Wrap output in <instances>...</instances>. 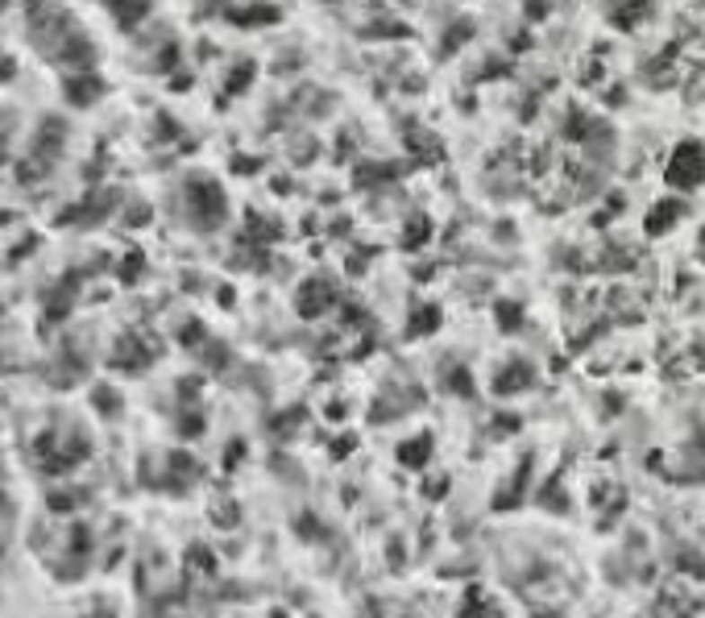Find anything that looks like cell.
<instances>
[{"instance_id":"cell-10","label":"cell","mask_w":705,"mask_h":618,"mask_svg":"<svg viewBox=\"0 0 705 618\" xmlns=\"http://www.w3.org/2000/svg\"><path fill=\"white\" fill-rule=\"evenodd\" d=\"M253 79V63H241L237 71H233V79H228V92H241V87H250Z\"/></svg>"},{"instance_id":"cell-8","label":"cell","mask_w":705,"mask_h":618,"mask_svg":"<svg viewBox=\"0 0 705 618\" xmlns=\"http://www.w3.org/2000/svg\"><path fill=\"white\" fill-rule=\"evenodd\" d=\"M92 402H96L104 415H120V394L112 391V386H96V391H92Z\"/></svg>"},{"instance_id":"cell-13","label":"cell","mask_w":705,"mask_h":618,"mask_svg":"<svg viewBox=\"0 0 705 618\" xmlns=\"http://www.w3.org/2000/svg\"><path fill=\"white\" fill-rule=\"evenodd\" d=\"M13 75V58H4V63H0V79H9Z\"/></svg>"},{"instance_id":"cell-12","label":"cell","mask_w":705,"mask_h":618,"mask_svg":"<svg viewBox=\"0 0 705 618\" xmlns=\"http://www.w3.org/2000/svg\"><path fill=\"white\" fill-rule=\"evenodd\" d=\"M71 494H50V510H71Z\"/></svg>"},{"instance_id":"cell-7","label":"cell","mask_w":705,"mask_h":618,"mask_svg":"<svg viewBox=\"0 0 705 618\" xmlns=\"http://www.w3.org/2000/svg\"><path fill=\"white\" fill-rule=\"evenodd\" d=\"M145 13H154L150 4H112V17H117V25H125V30H133Z\"/></svg>"},{"instance_id":"cell-5","label":"cell","mask_w":705,"mask_h":618,"mask_svg":"<svg viewBox=\"0 0 705 618\" xmlns=\"http://www.w3.org/2000/svg\"><path fill=\"white\" fill-rule=\"evenodd\" d=\"M58 63H75V66H87L92 58H96V50H92V42L87 38H66L63 46L55 50Z\"/></svg>"},{"instance_id":"cell-2","label":"cell","mask_w":705,"mask_h":618,"mask_svg":"<svg viewBox=\"0 0 705 618\" xmlns=\"http://www.w3.org/2000/svg\"><path fill=\"white\" fill-rule=\"evenodd\" d=\"M668 183L681 187V191L705 183V150H701V146L689 141V146L673 150V158H668Z\"/></svg>"},{"instance_id":"cell-6","label":"cell","mask_w":705,"mask_h":618,"mask_svg":"<svg viewBox=\"0 0 705 618\" xmlns=\"http://www.w3.org/2000/svg\"><path fill=\"white\" fill-rule=\"evenodd\" d=\"M71 299H75V274H71V278H66L63 287H58V295H55V299L46 304V320H50V324H58V320H66V312H71Z\"/></svg>"},{"instance_id":"cell-1","label":"cell","mask_w":705,"mask_h":618,"mask_svg":"<svg viewBox=\"0 0 705 618\" xmlns=\"http://www.w3.org/2000/svg\"><path fill=\"white\" fill-rule=\"evenodd\" d=\"M187 207H191L196 228H204V233H212L228 212L225 191H220V183H212V179H191V183H187Z\"/></svg>"},{"instance_id":"cell-4","label":"cell","mask_w":705,"mask_h":618,"mask_svg":"<svg viewBox=\"0 0 705 618\" xmlns=\"http://www.w3.org/2000/svg\"><path fill=\"white\" fill-rule=\"evenodd\" d=\"M63 92L75 109H87V104H96V100L104 96V79L100 75H75V79H66Z\"/></svg>"},{"instance_id":"cell-9","label":"cell","mask_w":705,"mask_h":618,"mask_svg":"<svg viewBox=\"0 0 705 618\" xmlns=\"http://www.w3.org/2000/svg\"><path fill=\"white\" fill-rule=\"evenodd\" d=\"M527 382H532V369L515 366V369H507V374H498V391H523Z\"/></svg>"},{"instance_id":"cell-11","label":"cell","mask_w":705,"mask_h":618,"mask_svg":"<svg viewBox=\"0 0 705 618\" xmlns=\"http://www.w3.org/2000/svg\"><path fill=\"white\" fill-rule=\"evenodd\" d=\"M137 270H141V253L133 250L129 258H125V270H120V282H133V278H137Z\"/></svg>"},{"instance_id":"cell-3","label":"cell","mask_w":705,"mask_h":618,"mask_svg":"<svg viewBox=\"0 0 705 618\" xmlns=\"http://www.w3.org/2000/svg\"><path fill=\"white\" fill-rule=\"evenodd\" d=\"M154 353H158V345H150V340H141L137 332H129V337L117 340L112 366H117V369H145L154 361Z\"/></svg>"},{"instance_id":"cell-14","label":"cell","mask_w":705,"mask_h":618,"mask_svg":"<svg viewBox=\"0 0 705 618\" xmlns=\"http://www.w3.org/2000/svg\"><path fill=\"white\" fill-rule=\"evenodd\" d=\"M96 618H112V614H96Z\"/></svg>"},{"instance_id":"cell-15","label":"cell","mask_w":705,"mask_h":618,"mask_svg":"<svg viewBox=\"0 0 705 618\" xmlns=\"http://www.w3.org/2000/svg\"><path fill=\"white\" fill-rule=\"evenodd\" d=\"M0 9H4V4H0Z\"/></svg>"}]
</instances>
